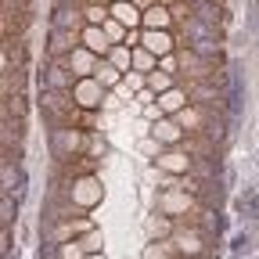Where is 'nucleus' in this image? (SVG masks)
Wrapping results in <instances>:
<instances>
[{
    "mask_svg": "<svg viewBox=\"0 0 259 259\" xmlns=\"http://www.w3.org/2000/svg\"><path fill=\"white\" fill-rule=\"evenodd\" d=\"M90 259H105V255H97V252H94V255H90Z\"/></svg>",
    "mask_w": 259,
    "mask_h": 259,
    "instance_id": "33",
    "label": "nucleus"
},
{
    "mask_svg": "<svg viewBox=\"0 0 259 259\" xmlns=\"http://www.w3.org/2000/svg\"><path fill=\"white\" fill-rule=\"evenodd\" d=\"M72 187H76V191H69V202H72V205H90V202L101 198V187H97L90 177H87V180H76Z\"/></svg>",
    "mask_w": 259,
    "mask_h": 259,
    "instance_id": "9",
    "label": "nucleus"
},
{
    "mask_svg": "<svg viewBox=\"0 0 259 259\" xmlns=\"http://www.w3.org/2000/svg\"><path fill=\"white\" fill-rule=\"evenodd\" d=\"M87 144H90V137L83 134L79 126H54V130H51V155H54L58 162H69V158L79 155Z\"/></svg>",
    "mask_w": 259,
    "mask_h": 259,
    "instance_id": "1",
    "label": "nucleus"
},
{
    "mask_svg": "<svg viewBox=\"0 0 259 259\" xmlns=\"http://www.w3.org/2000/svg\"><path fill=\"white\" fill-rule=\"evenodd\" d=\"M141 44L155 54V58H166L177 44H173V36H169V29H144V36H141Z\"/></svg>",
    "mask_w": 259,
    "mask_h": 259,
    "instance_id": "6",
    "label": "nucleus"
},
{
    "mask_svg": "<svg viewBox=\"0 0 259 259\" xmlns=\"http://www.w3.org/2000/svg\"><path fill=\"white\" fill-rule=\"evenodd\" d=\"M148 231H151V234H166V231H169V227H166V223H162V220H148Z\"/></svg>",
    "mask_w": 259,
    "mask_h": 259,
    "instance_id": "29",
    "label": "nucleus"
},
{
    "mask_svg": "<svg viewBox=\"0 0 259 259\" xmlns=\"http://www.w3.org/2000/svg\"><path fill=\"white\" fill-rule=\"evenodd\" d=\"M148 87L158 90V94H166V90H173V76L169 72H148Z\"/></svg>",
    "mask_w": 259,
    "mask_h": 259,
    "instance_id": "19",
    "label": "nucleus"
},
{
    "mask_svg": "<svg viewBox=\"0 0 259 259\" xmlns=\"http://www.w3.org/2000/svg\"><path fill=\"white\" fill-rule=\"evenodd\" d=\"M234 205H238V212H245V209H248V216H252V220H259V194H255V187H248Z\"/></svg>",
    "mask_w": 259,
    "mask_h": 259,
    "instance_id": "18",
    "label": "nucleus"
},
{
    "mask_svg": "<svg viewBox=\"0 0 259 259\" xmlns=\"http://www.w3.org/2000/svg\"><path fill=\"white\" fill-rule=\"evenodd\" d=\"M194 18L205 22V25H212V29H220L223 25V4H220V0H205V4L194 8Z\"/></svg>",
    "mask_w": 259,
    "mask_h": 259,
    "instance_id": "11",
    "label": "nucleus"
},
{
    "mask_svg": "<svg viewBox=\"0 0 259 259\" xmlns=\"http://www.w3.org/2000/svg\"><path fill=\"white\" fill-rule=\"evenodd\" d=\"M122 83H126V87H130V90H141V87H144V83H148V79H141V76H134V72H130V76H126V79H122Z\"/></svg>",
    "mask_w": 259,
    "mask_h": 259,
    "instance_id": "28",
    "label": "nucleus"
},
{
    "mask_svg": "<svg viewBox=\"0 0 259 259\" xmlns=\"http://www.w3.org/2000/svg\"><path fill=\"white\" fill-rule=\"evenodd\" d=\"M162 205H166L169 212H187V209H191V198H180V194H177V187H173V191H169V198L162 202Z\"/></svg>",
    "mask_w": 259,
    "mask_h": 259,
    "instance_id": "23",
    "label": "nucleus"
},
{
    "mask_svg": "<svg viewBox=\"0 0 259 259\" xmlns=\"http://www.w3.org/2000/svg\"><path fill=\"white\" fill-rule=\"evenodd\" d=\"M79 255H83L79 241H76V245H61V259H79Z\"/></svg>",
    "mask_w": 259,
    "mask_h": 259,
    "instance_id": "26",
    "label": "nucleus"
},
{
    "mask_svg": "<svg viewBox=\"0 0 259 259\" xmlns=\"http://www.w3.org/2000/svg\"><path fill=\"white\" fill-rule=\"evenodd\" d=\"M184 101H187V94H184V90H166V94L158 97V108H162V112H180Z\"/></svg>",
    "mask_w": 259,
    "mask_h": 259,
    "instance_id": "16",
    "label": "nucleus"
},
{
    "mask_svg": "<svg viewBox=\"0 0 259 259\" xmlns=\"http://www.w3.org/2000/svg\"><path fill=\"white\" fill-rule=\"evenodd\" d=\"M94 76L101 79V87H119V83H122V69H115V65H112L108 58H101V61H97Z\"/></svg>",
    "mask_w": 259,
    "mask_h": 259,
    "instance_id": "14",
    "label": "nucleus"
},
{
    "mask_svg": "<svg viewBox=\"0 0 259 259\" xmlns=\"http://www.w3.org/2000/svg\"><path fill=\"white\" fill-rule=\"evenodd\" d=\"M83 18H87V25H105L112 18V11L105 4H83Z\"/></svg>",
    "mask_w": 259,
    "mask_h": 259,
    "instance_id": "17",
    "label": "nucleus"
},
{
    "mask_svg": "<svg viewBox=\"0 0 259 259\" xmlns=\"http://www.w3.org/2000/svg\"><path fill=\"white\" fill-rule=\"evenodd\" d=\"M205 238H202V231L198 227H191V231L184 234V231H177L173 238H169V245H177V252L184 255V259H198L202 252H205V245H202Z\"/></svg>",
    "mask_w": 259,
    "mask_h": 259,
    "instance_id": "3",
    "label": "nucleus"
},
{
    "mask_svg": "<svg viewBox=\"0 0 259 259\" xmlns=\"http://www.w3.org/2000/svg\"><path fill=\"white\" fill-rule=\"evenodd\" d=\"M134 65H137L141 72H155V54H151L148 47H141V51L134 47Z\"/></svg>",
    "mask_w": 259,
    "mask_h": 259,
    "instance_id": "20",
    "label": "nucleus"
},
{
    "mask_svg": "<svg viewBox=\"0 0 259 259\" xmlns=\"http://www.w3.org/2000/svg\"><path fill=\"white\" fill-rule=\"evenodd\" d=\"M108 61L115 65V69L130 72V65H134V47H126V44H115V47L108 51Z\"/></svg>",
    "mask_w": 259,
    "mask_h": 259,
    "instance_id": "15",
    "label": "nucleus"
},
{
    "mask_svg": "<svg viewBox=\"0 0 259 259\" xmlns=\"http://www.w3.org/2000/svg\"><path fill=\"white\" fill-rule=\"evenodd\" d=\"M76 40H79V32H69V29H51V58H69L76 51Z\"/></svg>",
    "mask_w": 259,
    "mask_h": 259,
    "instance_id": "7",
    "label": "nucleus"
},
{
    "mask_svg": "<svg viewBox=\"0 0 259 259\" xmlns=\"http://www.w3.org/2000/svg\"><path fill=\"white\" fill-rule=\"evenodd\" d=\"M112 18H119L126 29H134V25H144V11L134 4V0H115V4H112Z\"/></svg>",
    "mask_w": 259,
    "mask_h": 259,
    "instance_id": "8",
    "label": "nucleus"
},
{
    "mask_svg": "<svg viewBox=\"0 0 259 259\" xmlns=\"http://www.w3.org/2000/svg\"><path fill=\"white\" fill-rule=\"evenodd\" d=\"M248 241H252V238H248V234H238V238H234V245H231V248H234V252H248V248H252V245H248Z\"/></svg>",
    "mask_w": 259,
    "mask_h": 259,
    "instance_id": "27",
    "label": "nucleus"
},
{
    "mask_svg": "<svg viewBox=\"0 0 259 259\" xmlns=\"http://www.w3.org/2000/svg\"><path fill=\"white\" fill-rule=\"evenodd\" d=\"M173 22H177L173 8H166V4H155V8L144 11V29H169Z\"/></svg>",
    "mask_w": 259,
    "mask_h": 259,
    "instance_id": "10",
    "label": "nucleus"
},
{
    "mask_svg": "<svg viewBox=\"0 0 259 259\" xmlns=\"http://www.w3.org/2000/svg\"><path fill=\"white\" fill-rule=\"evenodd\" d=\"M155 4H158V0H137V8H144V11H148V8H155Z\"/></svg>",
    "mask_w": 259,
    "mask_h": 259,
    "instance_id": "31",
    "label": "nucleus"
},
{
    "mask_svg": "<svg viewBox=\"0 0 259 259\" xmlns=\"http://www.w3.org/2000/svg\"><path fill=\"white\" fill-rule=\"evenodd\" d=\"M15 216H18V202L11 205V194H4V227H11Z\"/></svg>",
    "mask_w": 259,
    "mask_h": 259,
    "instance_id": "25",
    "label": "nucleus"
},
{
    "mask_svg": "<svg viewBox=\"0 0 259 259\" xmlns=\"http://www.w3.org/2000/svg\"><path fill=\"white\" fill-rule=\"evenodd\" d=\"M191 166H194V158H191V155H180V151L158 155V169H166V173H187Z\"/></svg>",
    "mask_w": 259,
    "mask_h": 259,
    "instance_id": "12",
    "label": "nucleus"
},
{
    "mask_svg": "<svg viewBox=\"0 0 259 259\" xmlns=\"http://www.w3.org/2000/svg\"><path fill=\"white\" fill-rule=\"evenodd\" d=\"M166 248H169V241H166V245H158V241H151V245L144 248V259H166Z\"/></svg>",
    "mask_w": 259,
    "mask_h": 259,
    "instance_id": "24",
    "label": "nucleus"
},
{
    "mask_svg": "<svg viewBox=\"0 0 259 259\" xmlns=\"http://www.w3.org/2000/svg\"><path fill=\"white\" fill-rule=\"evenodd\" d=\"M79 44L83 47H90L94 54H108L115 44L108 40V32H105V25H83V32H79Z\"/></svg>",
    "mask_w": 259,
    "mask_h": 259,
    "instance_id": "5",
    "label": "nucleus"
},
{
    "mask_svg": "<svg viewBox=\"0 0 259 259\" xmlns=\"http://www.w3.org/2000/svg\"><path fill=\"white\" fill-rule=\"evenodd\" d=\"M101 245H105V238L97 234V231H87V234L79 238V248H83L87 255H94V252H101Z\"/></svg>",
    "mask_w": 259,
    "mask_h": 259,
    "instance_id": "21",
    "label": "nucleus"
},
{
    "mask_svg": "<svg viewBox=\"0 0 259 259\" xmlns=\"http://www.w3.org/2000/svg\"><path fill=\"white\" fill-rule=\"evenodd\" d=\"M151 134H155V141H162V144H180V126L169 122V119H155Z\"/></svg>",
    "mask_w": 259,
    "mask_h": 259,
    "instance_id": "13",
    "label": "nucleus"
},
{
    "mask_svg": "<svg viewBox=\"0 0 259 259\" xmlns=\"http://www.w3.org/2000/svg\"><path fill=\"white\" fill-rule=\"evenodd\" d=\"M144 115H148V119H162V108H155V105H148V108H144Z\"/></svg>",
    "mask_w": 259,
    "mask_h": 259,
    "instance_id": "30",
    "label": "nucleus"
},
{
    "mask_svg": "<svg viewBox=\"0 0 259 259\" xmlns=\"http://www.w3.org/2000/svg\"><path fill=\"white\" fill-rule=\"evenodd\" d=\"M101 79L97 76H83V79H76V87H72V97H76V105L79 108H97L101 105Z\"/></svg>",
    "mask_w": 259,
    "mask_h": 259,
    "instance_id": "2",
    "label": "nucleus"
},
{
    "mask_svg": "<svg viewBox=\"0 0 259 259\" xmlns=\"http://www.w3.org/2000/svg\"><path fill=\"white\" fill-rule=\"evenodd\" d=\"M58 4H83V0H58Z\"/></svg>",
    "mask_w": 259,
    "mask_h": 259,
    "instance_id": "32",
    "label": "nucleus"
},
{
    "mask_svg": "<svg viewBox=\"0 0 259 259\" xmlns=\"http://www.w3.org/2000/svg\"><path fill=\"white\" fill-rule=\"evenodd\" d=\"M105 32H108V40H112V44H122L130 29H126V25H122L119 18H108V22H105Z\"/></svg>",
    "mask_w": 259,
    "mask_h": 259,
    "instance_id": "22",
    "label": "nucleus"
},
{
    "mask_svg": "<svg viewBox=\"0 0 259 259\" xmlns=\"http://www.w3.org/2000/svg\"><path fill=\"white\" fill-rule=\"evenodd\" d=\"M58 61H65L79 79H83V76H94V69H97V54H94L90 47H76L69 58H58Z\"/></svg>",
    "mask_w": 259,
    "mask_h": 259,
    "instance_id": "4",
    "label": "nucleus"
}]
</instances>
